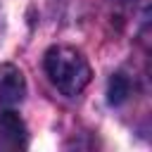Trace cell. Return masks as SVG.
<instances>
[{
    "label": "cell",
    "instance_id": "6da1fadb",
    "mask_svg": "<svg viewBox=\"0 0 152 152\" xmlns=\"http://www.w3.org/2000/svg\"><path fill=\"white\" fill-rule=\"evenodd\" d=\"M43 64L50 83L69 97L78 95L90 83V76H93L88 59L71 45H52L45 52Z\"/></svg>",
    "mask_w": 152,
    "mask_h": 152
},
{
    "label": "cell",
    "instance_id": "7a4b0ae2",
    "mask_svg": "<svg viewBox=\"0 0 152 152\" xmlns=\"http://www.w3.org/2000/svg\"><path fill=\"white\" fill-rule=\"evenodd\" d=\"M28 142L26 126L14 112H0V152H19Z\"/></svg>",
    "mask_w": 152,
    "mask_h": 152
},
{
    "label": "cell",
    "instance_id": "3957f363",
    "mask_svg": "<svg viewBox=\"0 0 152 152\" xmlns=\"http://www.w3.org/2000/svg\"><path fill=\"white\" fill-rule=\"evenodd\" d=\"M26 81L19 66L14 64H0V107H10L24 100Z\"/></svg>",
    "mask_w": 152,
    "mask_h": 152
},
{
    "label": "cell",
    "instance_id": "277c9868",
    "mask_svg": "<svg viewBox=\"0 0 152 152\" xmlns=\"http://www.w3.org/2000/svg\"><path fill=\"white\" fill-rule=\"evenodd\" d=\"M131 95V81L126 74H114L109 78V88H107V100L109 104H121L126 102Z\"/></svg>",
    "mask_w": 152,
    "mask_h": 152
}]
</instances>
